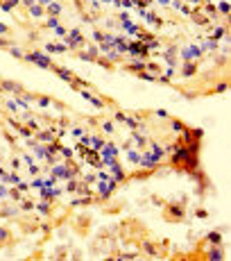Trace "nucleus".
I'll return each instance as SVG.
<instances>
[{"instance_id": "f03ea898", "label": "nucleus", "mask_w": 231, "mask_h": 261, "mask_svg": "<svg viewBox=\"0 0 231 261\" xmlns=\"http://www.w3.org/2000/svg\"><path fill=\"white\" fill-rule=\"evenodd\" d=\"M197 55H200V50H197V48H188V50L184 52L186 59H190V57H197Z\"/></svg>"}, {"instance_id": "9d476101", "label": "nucleus", "mask_w": 231, "mask_h": 261, "mask_svg": "<svg viewBox=\"0 0 231 261\" xmlns=\"http://www.w3.org/2000/svg\"><path fill=\"white\" fill-rule=\"evenodd\" d=\"M190 2H200V0H190Z\"/></svg>"}, {"instance_id": "1a4fd4ad", "label": "nucleus", "mask_w": 231, "mask_h": 261, "mask_svg": "<svg viewBox=\"0 0 231 261\" xmlns=\"http://www.w3.org/2000/svg\"><path fill=\"white\" fill-rule=\"evenodd\" d=\"M0 195H5V189H2V186H0Z\"/></svg>"}, {"instance_id": "0eeeda50", "label": "nucleus", "mask_w": 231, "mask_h": 261, "mask_svg": "<svg viewBox=\"0 0 231 261\" xmlns=\"http://www.w3.org/2000/svg\"><path fill=\"white\" fill-rule=\"evenodd\" d=\"M5 32H7V27H5V25H0V34H5Z\"/></svg>"}, {"instance_id": "f257e3e1", "label": "nucleus", "mask_w": 231, "mask_h": 261, "mask_svg": "<svg viewBox=\"0 0 231 261\" xmlns=\"http://www.w3.org/2000/svg\"><path fill=\"white\" fill-rule=\"evenodd\" d=\"M25 57L30 59V62L39 64L41 68H48V66H50V59H46V57H43V55H39V52H30V55H25Z\"/></svg>"}, {"instance_id": "423d86ee", "label": "nucleus", "mask_w": 231, "mask_h": 261, "mask_svg": "<svg viewBox=\"0 0 231 261\" xmlns=\"http://www.w3.org/2000/svg\"><path fill=\"white\" fill-rule=\"evenodd\" d=\"M39 2H41V5H50L52 0H39Z\"/></svg>"}, {"instance_id": "6e6552de", "label": "nucleus", "mask_w": 231, "mask_h": 261, "mask_svg": "<svg viewBox=\"0 0 231 261\" xmlns=\"http://www.w3.org/2000/svg\"><path fill=\"white\" fill-rule=\"evenodd\" d=\"M5 236H7V234H5V229H0V238H5Z\"/></svg>"}, {"instance_id": "39448f33", "label": "nucleus", "mask_w": 231, "mask_h": 261, "mask_svg": "<svg viewBox=\"0 0 231 261\" xmlns=\"http://www.w3.org/2000/svg\"><path fill=\"white\" fill-rule=\"evenodd\" d=\"M18 2H21V0H9V5L14 7V5H18Z\"/></svg>"}, {"instance_id": "7ed1b4c3", "label": "nucleus", "mask_w": 231, "mask_h": 261, "mask_svg": "<svg viewBox=\"0 0 231 261\" xmlns=\"http://www.w3.org/2000/svg\"><path fill=\"white\" fill-rule=\"evenodd\" d=\"M30 11L34 16H41V7H36V5H30Z\"/></svg>"}, {"instance_id": "20e7f679", "label": "nucleus", "mask_w": 231, "mask_h": 261, "mask_svg": "<svg viewBox=\"0 0 231 261\" xmlns=\"http://www.w3.org/2000/svg\"><path fill=\"white\" fill-rule=\"evenodd\" d=\"M59 75H61L64 80H70V73H68V71H59Z\"/></svg>"}]
</instances>
